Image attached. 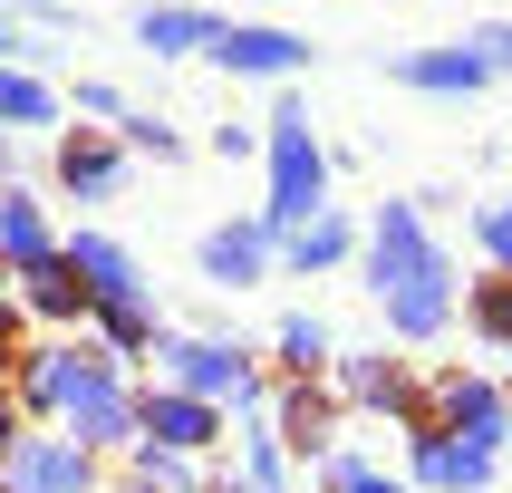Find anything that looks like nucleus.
I'll return each instance as SVG.
<instances>
[{"instance_id":"nucleus-22","label":"nucleus","mask_w":512,"mask_h":493,"mask_svg":"<svg viewBox=\"0 0 512 493\" xmlns=\"http://www.w3.org/2000/svg\"><path fill=\"white\" fill-rule=\"evenodd\" d=\"M281 358H290L300 377L329 368V329H319V319H281Z\"/></svg>"},{"instance_id":"nucleus-27","label":"nucleus","mask_w":512,"mask_h":493,"mask_svg":"<svg viewBox=\"0 0 512 493\" xmlns=\"http://www.w3.org/2000/svg\"><path fill=\"white\" fill-rule=\"evenodd\" d=\"M329 484H339V493H406V484H387V474H368L358 455H339V464H329Z\"/></svg>"},{"instance_id":"nucleus-23","label":"nucleus","mask_w":512,"mask_h":493,"mask_svg":"<svg viewBox=\"0 0 512 493\" xmlns=\"http://www.w3.org/2000/svg\"><path fill=\"white\" fill-rule=\"evenodd\" d=\"M290 445H300V455H319V445H329V397H310V387L290 397Z\"/></svg>"},{"instance_id":"nucleus-5","label":"nucleus","mask_w":512,"mask_h":493,"mask_svg":"<svg viewBox=\"0 0 512 493\" xmlns=\"http://www.w3.org/2000/svg\"><path fill=\"white\" fill-rule=\"evenodd\" d=\"M435 435H455V445H474V455H493L512 435V406H503V387L493 377H445V426Z\"/></svg>"},{"instance_id":"nucleus-18","label":"nucleus","mask_w":512,"mask_h":493,"mask_svg":"<svg viewBox=\"0 0 512 493\" xmlns=\"http://www.w3.org/2000/svg\"><path fill=\"white\" fill-rule=\"evenodd\" d=\"M58 116V87L29 78V68H0V126H49Z\"/></svg>"},{"instance_id":"nucleus-1","label":"nucleus","mask_w":512,"mask_h":493,"mask_svg":"<svg viewBox=\"0 0 512 493\" xmlns=\"http://www.w3.org/2000/svg\"><path fill=\"white\" fill-rule=\"evenodd\" d=\"M368 290H377V310H387L397 339H435V329L455 319V271H445V252L426 242V213H416V203H387V213H377Z\"/></svg>"},{"instance_id":"nucleus-10","label":"nucleus","mask_w":512,"mask_h":493,"mask_svg":"<svg viewBox=\"0 0 512 493\" xmlns=\"http://www.w3.org/2000/svg\"><path fill=\"white\" fill-rule=\"evenodd\" d=\"M397 87H416V97H474V87H493V78H484L474 49H406L397 58Z\"/></svg>"},{"instance_id":"nucleus-8","label":"nucleus","mask_w":512,"mask_h":493,"mask_svg":"<svg viewBox=\"0 0 512 493\" xmlns=\"http://www.w3.org/2000/svg\"><path fill=\"white\" fill-rule=\"evenodd\" d=\"M136 426H145L155 455H203V445H213V406L174 387V397H145V406H136Z\"/></svg>"},{"instance_id":"nucleus-14","label":"nucleus","mask_w":512,"mask_h":493,"mask_svg":"<svg viewBox=\"0 0 512 493\" xmlns=\"http://www.w3.org/2000/svg\"><path fill=\"white\" fill-rule=\"evenodd\" d=\"M213 29H223V20H213V10H184V0H165V10H136V39H145L155 58L213 49Z\"/></svg>"},{"instance_id":"nucleus-29","label":"nucleus","mask_w":512,"mask_h":493,"mask_svg":"<svg viewBox=\"0 0 512 493\" xmlns=\"http://www.w3.org/2000/svg\"><path fill=\"white\" fill-rule=\"evenodd\" d=\"M78 107H87V116H126V97H116L107 78H78Z\"/></svg>"},{"instance_id":"nucleus-6","label":"nucleus","mask_w":512,"mask_h":493,"mask_svg":"<svg viewBox=\"0 0 512 493\" xmlns=\"http://www.w3.org/2000/svg\"><path fill=\"white\" fill-rule=\"evenodd\" d=\"M10 493H87V445H58V435H29L10 445Z\"/></svg>"},{"instance_id":"nucleus-11","label":"nucleus","mask_w":512,"mask_h":493,"mask_svg":"<svg viewBox=\"0 0 512 493\" xmlns=\"http://www.w3.org/2000/svg\"><path fill=\"white\" fill-rule=\"evenodd\" d=\"M416 474H426L435 493H484L493 484V455H474V445H455V435L416 426Z\"/></svg>"},{"instance_id":"nucleus-25","label":"nucleus","mask_w":512,"mask_h":493,"mask_svg":"<svg viewBox=\"0 0 512 493\" xmlns=\"http://www.w3.org/2000/svg\"><path fill=\"white\" fill-rule=\"evenodd\" d=\"M126 145H136V155H155V165H174V155H184V136H174V126H155V116H126Z\"/></svg>"},{"instance_id":"nucleus-9","label":"nucleus","mask_w":512,"mask_h":493,"mask_svg":"<svg viewBox=\"0 0 512 493\" xmlns=\"http://www.w3.org/2000/svg\"><path fill=\"white\" fill-rule=\"evenodd\" d=\"M261 261H271V223H223V232H203V281L252 290Z\"/></svg>"},{"instance_id":"nucleus-26","label":"nucleus","mask_w":512,"mask_h":493,"mask_svg":"<svg viewBox=\"0 0 512 493\" xmlns=\"http://www.w3.org/2000/svg\"><path fill=\"white\" fill-rule=\"evenodd\" d=\"M464 49L484 58V78H512V20H493V29H474Z\"/></svg>"},{"instance_id":"nucleus-7","label":"nucleus","mask_w":512,"mask_h":493,"mask_svg":"<svg viewBox=\"0 0 512 493\" xmlns=\"http://www.w3.org/2000/svg\"><path fill=\"white\" fill-rule=\"evenodd\" d=\"M68 271H78V290H87V310H126V300H136V261L116 252L107 232H78V242H68Z\"/></svg>"},{"instance_id":"nucleus-4","label":"nucleus","mask_w":512,"mask_h":493,"mask_svg":"<svg viewBox=\"0 0 512 493\" xmlns=\"http://www.w3.org/2000/svg\"><path fill=\"white\" fill-rule=\"evenodd\" d=\"M213 58H223L232 78H290V68L310 58V39H290V29H271V20H223L213 29Z\"/></svg>"},{"instance_id":"nucleus-33","label":"nucleus","mask_w":512,"mask_h":493,"mask_svg":"<svg viewBox=\"0 0 512 493\" xmlns=\"http://www.w3.org/2000/svg\"><path fill=\"white\" fill-rule=\"evenodd\" d=\"M0 493H10V484H0Z\"/></svg>"},{"instance_id":"nucleus-15","label":"nucleus","mask_w":512,"mask_h":493,"mask_svg":"<svg viewBox=\"0 0 512 493\" xmlns=\"http://www.w3.org/2000/svg\"><path fill=\"white\" fill-rule=\"evenodd\" d=\"M58 242H49V223H39V203H20V194H0V261L10 271H39Z\"/></svg>"},{"instance_id":"nucleus-20","label":"nucleus","mask_w":512,"mask_h":493,"mask_svg":"<svg viewBox=\"0 0 512 493\" xmlns=\"http://www.w3.org/2000/svg\"><path fill=\"white\" fill-rule=\"evenodd\" d=\"M348 397H358V406H406V368H387V358H358V368H348Z\"/></svg>"},{"instance_id":"nucleus-31","label":"nucleus","mask_w":512,"mask_h":493,"mask_svg":"<svg viewBox=\"0 0 512 493\" xmlns=\"http://www.w3.org/2000/svg\"><path fill=\"white\" fill-rule=\"evenodd\" d=\"M10 445H20V435H10V406H0V464H10Z\"/></svg>"},{"instance_id":"nucleus-17","label":"nucleus","mask_w":512,"mask_h":493,"mask_svg":"<svg viewBox=\"0 0 512 493\" xmlns=\"http://www.w3.org/2000/svg\"><path fill=\"white\" fill-rule=\"evenodd\" d=\"M281 252H290V271H329V261H348V223L339 213H310V223L281 232Z\"/></svg>"},{"instance_id":"nucleus-32","label":"nucleus","mask_w":512,"mask_h":493,"mask_svg":"<svg viewBox=\"0 0 512 493\" xmlns=\"http://www.w3.org/2000/svg\"><path fill=\"white\" fill-rule=\"evenodd\" d=\"M0 358H10V300H0Z\"/></svg>"},{"instance_id":"nucleus-2","label":"nucleus","mask_w":512,"mask_h":493,"mask_svg":"<svg viewBox=\"0 0 512 493\" xmlns=\"http://www.w3.org/2000/svg\"><path fill=\"white\" fill-rule=\"evenodd\" d=\"M329 155H319L310 136V107H281L271 116V203H261V223L290 232V223H310V213H329Z\"/></svg>"},{"instance_id":"nucleus-24","label":"nucleus","mask_w":512,"mask_h":493,"mask_svg":"<svg viewBox=\"0 0 512 493\" xmlns=\"http://www.w3.org/2000/svg\"><path fill=\"white\" fill-rule=\"evenodd\" d=\"M136 474H145V493H194V464H184V455H155V445L136 455Z\"/></svg>"},{"instance_id":"nucleus-3","label":"nucleus","mask_w":512,"mask_h":493,"mask_svg":"<svg viewBox=\"0 0 512 493\" xmlns=\"http://www.w3.org/2000/svg\"><path fill=\"white\" fill-rule=\"evenodd\" d=\"M165 368L184 377V397H203V406L213 397H232V406L252 397V358L223 348V339H165Z\"/></svg>"},{"instance_id":"nucleus-19","label":"nucleus","mask_w":512,"mask_h":493,"mask_svg":"<svg viewBox=\"0 0 512 493\" xmlns=\"http://www.w3.org/2000/svg\"><path fill=\"white\" fill-rule=\"evenodd\" d=\"M29 300H39V310H49V319H68V310H78V300H87V290H78V271H68V261H39V271H29Z\"/></svg>"},{"instance_id":"nucleus-13","label":"nucleus","mask_w":512,"mask_h":493,"mask_svg":"<svg viewBox=\"0 0 512 493\" xmlns=\"http://www.w3.org/2000/svg\"><path fill=\"white\" fill-rule=\"evenodd\" d=\"M58 184L87 194V203H107L116 184H126V155H116L107 136H68V145H58Z\"/></svg>"},{"instance_id":"nucleus-30","label":"nucleus","mask_w":512,"mask_h":493,"mask_svg":"<svg viewBox=\"0 0 512 493\" xmlns=\"http://www.w3.org/2000/svg\"><path fill=\"white\" fill-rule=\"evenodd\" d=\"M10 58H39V49L20 39V20H0V68H10Z\"/></svg>"},{"instance_id":"nucleus-16","label":"nucleus","mask_w":512,"mask_h":493,"mask_svg":"<svg viewBox=\"0 0 512 493\" xmlns=\"http://www.w3.org/2000/svg\"><path fill=\"white\" fill-rule=\"evenodd\" d=\"M97 368H107L97 348H49V358L29 368V397H39V406H68V397H78V387H87Z\"/></svg>"},{"instance_id":"nucleus-12","label":"nucleus","mask_w":512,"mask_h":493,"mask_svg":"<svg viewBox=\"0 0 512 493\" xmlns=\"http://www.w3.org/2000/svg\"><path fill=\"white\" fill-rule=\"evenodd\" d=\"M58 416L78 426V445H116V435L136 426V406L116 397V368H97V377H87V387H78V397L58 406Z\"/></svg>"},{"instance_id":"nucleus-21","label":"nucleus","mask_w":512,"mask_h":493,"mask_svg":"<svg viewBox=\"0 0 512 493\" xmlns=\"http://www.w3.org/2000/svg\"><path fill=\"white\" fill-rule=\"evenodd\" d=\"M474 329L512 358V281H484V290H474Z\"/></svg>"},{"instance_id":"nucleus-28","label":"nucleus","mask_w":512,"mask_h":493,"mask_svg":"<svg viewBox=\"0 0 512 493\" xmlns=\"http://www.w3.org/2000/svg\"><path fill=\"white\" fill-rule=\"evenodd\" d=\"M474 232H484V252H493V261H503V271H512V203H493V213H484V223H474Z\"/></svg>"}]
</instances>
